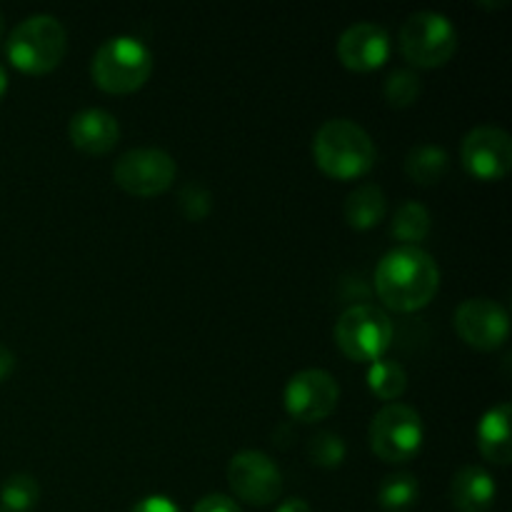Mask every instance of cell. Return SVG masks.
Listing matches in <instances>:
<instances>
[{"label": "cell", "instance_id": "22", "mask_svg": "<svg viewBox=\"0 0 512 512\" xmlns=\"http://www.w3.org/2000/svg\"><path fill=\"white\" fill-rule=\"evenodd\" d=\"M38 498V480L28 473H15L0 485V512H30L38 505Z\"/></svg>", "mask_w": 512, "mask_h": 512}, {"label": "cell", "instance_id": "24", "mask_svg": "<svg viewBox=\"0 0 512 512\" xmlns=\"http://www.w3.org/2000/svg\"><path fill=\"white\" fill-rule=\"evenodd\" d=\"M308 453L313 463L320 465V468H338L345 460V440L338 433L325 430V433H318L310 440Z\"/></svg>", "mask_w": 512, "mask_h": 512}, {"label": "cell", "instance_id": "7", "mask_svg": "<svg viewBox=\"0 0 512 512\" xmlns=\"http://www.w3.org/2000/svg\"><path fill=\"white\" fill-rule=\"evenodd\" d=\"M423 438V420L413 405L388 403L370 420V448L385 463H408Z\"/></svg>", "mask_w": 512, "mask_h": 512}, {"label": "cell", "instance_id": "5", "mask_svg": "<svg viewBox=\"0 0 512 512\" xmlns=\"http://www.w3.org/2000/svg\"><path fill=\"white\" fill-rule=\"evenodd\" d=\"M458 30L453 20L438 10H418L400 28V50L415 68H438L453 58Z\"/></svg>", "mask_w": 512, "mask_h": 512}, {"label": "cell", "instance_id": "11", "mask_svg": "<svg viewBox=\"0 0 512 512\" xmlns=\"http://www.w3.org/2000/svg\"><path fill=\"white\" fill-rule=\"evenodd\" d=\"M465 170L480 180H500L512 165V138L498 125H478L468 130L460 143Z\"/></svg>", "mask_w": 512, "mask_h": 512}, {"label": "cell", "instance_id": "21", "mask_svg": "<svg viewBox=\"0 0 512 512\" xmlns=\"http://www.w3.org/2000/svg\"><path fill=\"white\" fill-rule=\"evenodd\" d=\"M368 385L380 400L395 403L408 388V373L403 365L393 358H378L368 368Z\"/></svg>", "mask_w": 512, "mask_h": 512}, {"label": "cell", "instance_id": "25", "mask_svg": "<svg viewBox=\"0 0 512 512\" xmlns=\"http://www.w3.org/2000/svg\"><path fill=\"white\" fill-rule=\"evenodd\" d=\"M210 200L213 198H210V193L200 183L185 185L178 195L180 210H183L185 218H190V220H203L205 215L210 213V208H213V203H210Z\"/></svg>", "mask_w": 512, "mask_h": 512}, {"label": "cell", "instance_id": "29", "mask_svg": "<svg viewBox=\"0 0 512 512\" xmlns=\"http://www.w3.org/2000/svg\"><path fill=\"white\" fill-rule=\"evenodd\" d=\"M275 512H313V508H310L303 498H290L285 500V503H280Z\"/></svg>", "mask_w": 512, "mask_h": 512}, {"label": "cell", "instance_id": "14", "mask_svg": "<svg viewBox=\"0 0 512 512\" xmlns=\"http://www.w3.org/2000/svg\"><path fill=\"white\" fill-rule=\"evenodd\" d=\"M70 143L88 155H103L120 140V125L113 113L103 108H85L68 123Z\"/></svg>", "mask_w": 512, "mask_h": 512}, {"label": "cell", "instance_id": "13", "mask_svg": "<svg viewBox=\"0 0 512 512\" xmlns=\"http://www.w3.org/2000/svg\"><path fill=\"white\" fill-rule=\"evenodd\" d=\"M390 55V35L383 25L373 20H360L348 25L338 38V58L345 68L368 73L380 68Z\"/></svg>", "mask_w": 512, "mask_h": 512}, {"label": "cell", "instance_id": "16", "mask_svg": "<svg viewBox=\"0 0 512 512\" xmlns=\"http://www.w3.org/2000/svg\"><path fill=\"white\" fill-rule=\"evenodd\" d=\"M510 420H512V405L500 403L495 405V408H490L478 423L480 453L498 465H508L512 458Z\"/></svg>", "mask_w": 512, "mask_h": 512}, {"label": "cell", "instance_id": "30", "mask_svg": "<svg viewBox=\"0 0 512 512\" xmlns=\"http://www.w3.org/2000/svg\"><path fill=\"white\" fill-rule=\"evenodd\" d=\"M5 90H8V73H5V68L0 65V98L5 95Z\"/></svg>", "mask_w": 512, "mask_h": 512}, {"label": "cell", "instance_id": "1", "mask_svg": "<svg viewBox=\"0 0 512 512\" xmlns=\"http://www.w3.org/2000/svg\"><path fill=\"white\" fill-rule=\"evenodd\" d=\"M438 285V263L418 245H398L388 250L375 268L378 298L398 313L425 308L438 293Z\"/></svg>", "mask_w": 512, "mask_h": 512}, {"label": "cell", "instance_id": "28", "mask_svg": "<svg viewBox=\"0 0 512 512\" xmlns=\"http://www.w3.org/2000/svg\"><path fill=\"white\" fill-rule=\"evenodd\" d=\"M15 370V355L13 350L5 348L3 343H0V383H3L5 378H8L10 373Z\"/></svg>", "mask_w": 512, "mask_h": 512}, {"label": "cell", "instance_id": "27", "mask_svg": "<svg viewBox=\"0 0 512 512\" xmlns=\"http://www.w3.org/2000/svg\"><path fill=\"white\" fill-rule=\"evenodd\" d=\"M130 512H180V508L165 495H148V498L138 500Z\"/></svg>", "mask_w": 512, "mask_h": 512}, {"label": "cell", "instance_id": "18", "mask_svg": "<svg viewBox=\"0 0 512 512\" xmlns=\"http://www.w3.org/2000/svg\"><path fill=\"white\" fill-rule=\"evenodd\" d=\"M430 233V210L418 200H405L398 205L390 223V235L403 245H418Z\"/></svg>", "mask_w": 512, "mask_h": 512}, {"label": "cell", "instance_id": "19", "mask_svg": "<svg viewBox=\"0 0 512 512\" xmlns=\"http://www.w3.org/2000/svg\"><path fill=\"white\" fill-rule=\"evenodd\" d=\"M448 170V153L440 145L423 143L415 145L408 155H405V173L420 185H433Z\"/></svg>", "mask_w": 512, "mask_h": 512}, {"label": "cell", "instance_id": "4", "mask_svg": "<svg viewBox=\"0 0 512 512\" xmlns=\"http://www.w3.org/2000/svg\"><path fill=\"white\" fill-rule=\"evenodd\" d=\"M90 73L105 93L125 95L143 88L153 73V53L133 35H113L93 55Z\"/></svg>", "mask_w": 512, "mask_h": 512}, {"label": "cell", "instance_id": "10", "mask_svg": "<svg viewBox=\"0 0 512 512\" xmlns=\"http://www.w3.org/2000/svg\"><path fill=\"white\" fill-rule=\"evenodd\" d=\"M340 398V385L335 375L328 370L308 368L295 373L285 385V410L293 415L295 420L303 423H315V420H325L335 410Z\"/></svg>", "mask_w": 512, "mask_h": 512}, {"label": "cell", "instance_id": "3", "mask_svg": "<svg viewBox=\"0 0 512 512\" xmlns=\"http://www.w3.org/2000/svg\"><path fill=\"white\" fill-rule=\"evenodd\" d=\"M68 50V33L55 15L38 13L20 20L5 40L8 60L18 70L43 75L58 68Z\"/></svg>", "mask_w": 512, "mask_h": 512}, {"label": "cell", "instance_id": "9", "mask_svg": "<svg viewBox=\"0 0 512 512\" xmlns=\"http://www.w3.org/2000/svg\"><path fill=\"white\" fill-rule=\"evenodd\" d=\"M228 483L240 500L258 508L275 503L283 493V473L275 460L260 450H240L230 458Z\"/></svg>", "mask_w": 512, "mask_h": 512}, {"label": "cell", "instance_id": "15", "mask_svg": "<svg viewBox=\"0 0 512 512\" xmlns=\"http://www.w3.org/2000/svg\"><path fill=\"white\" fill-rule=\"evenodd\" d=\"M498 485L480 465H463L450 480V503L458 512H488L493 508Z\"/></svg>", "mask_w": 512, "mask_h": 512}, {"label": "cell", "instance_id": "17", "mask_svg": "<svg viewBox=\"0 0 512 512\" xmlns=\"http://www.w3.org/2000/svg\"><path fill=\"white\" fill-rule=\"evenodd\" d=\"M345 220L355 230H370L385 218L388 213V200L380 185L363 183L345 198L343 205Z\"/></svg>", "mask_w": 512, "mask_h": 512}, {"label": "cell", "instance_id": "26", "mask_svg": "<svg viewBox=\"0 0 512 512\" xmlns=\"http://www.w3.org/2000/svg\"><path fill=\"white\" fill-rule=\"evenodd\" d=\"M193 512H243L233 498L223 493H210L195 503Z\"/></svg>", "mask_w": 512, "mask_h": 512}, {"label": "cell", "instance_id": "31", "mask_svg": "<svg viewBox=\"0 0 512 512\" xmlns=\"http://www.w3.org/2000/svg\"><path fill=\"white\" fill-rule=\"evenodd\" d=\"M3 33H5V18H3V10H0V40H3Z\"/></svg>", "mask_w": 512, "mask_h": 512}, {"label": "cell", "instance_id": "20", "mask_svg": "<svg viewBox=\"0 0 512 512\" xmlns=\"http://www.w3.org/2000/svg\"><path fill=\"white\" fill-rule=\"evenodd\" d=\"M420 483L413 473L385 475L378 488V505L383 512H410L418 505Z\"/></svg>", "mask_w": 512, "mask_h": 512}, {"label": "cell", "instance_id": "12", "mask_svg": "<svg viewBox=\"0 0 512 512\" xmlns=\"http://www.w3.org/2000/svg\"><path fill=\"white\" fill-rule=\"evenodd\" d=\"M455 330L478 350H495L508 340V310L490 298H468L455 310Z\"/></svg>", "mask_w": 512, "mask_h": 512}, {"label": "cell", "instance_id": "2", "mask_svg": "<svg viewBox=\"0 0 512 512\" xmlns=\"http://www.w3.org/2000/svg\"><path fill=\"white\" fill-rule=\"evenodd\" d=\"M313 155L325 175L338 180L360 178L375 163V143L363 125L348 118L325 120L313 138Z\"/></svg>", "mask_w": 512, "mask_h": 512}, {"label": "cell", "instance_id": "8", "mask_svg": "<svg viewBox=\"0 0 512 512\" xmlns=\"http://www.w3.org/2000/svg\"><path fill=\"white\" fill-rule=\"evenodd\" d=\"M175 160L160 148H133L120 155L113 165V178L125 193L138 198H153L173 185Z\"/></svg>", "mask_w": 512, "mask_h": 512}, {"label": "cell", "instance_id": "6", "mask_svg": "<svg viewBox=\"0 0 512 512\" xmlns=\"http://www.w3.org/2000/svg\"><path fill=\"white\" fill-rule=\"evenodd\" d=\"M335 340L338 348L350 360L373 363L383 358L393 340V323L388 313L373 303H360L345 310L335 323Z\"/></svg>", "mask_w": 512, "mask_h": 512}, {"label": "cell", "instance_id": "23", "mask_svg": "<svg viewBox=\"0 0 512 512\" xmlns=\"http://www.w3.org/2000/svg\"><path fill=\"white\" fill-rule=\"evenodd\" d=\"M385 100H388L393 108H408L415 100L420 98V75L410 68H398L385 78Z\"/></svg>", "mask_w": 512, "mask_h": 512}]
</instances>
